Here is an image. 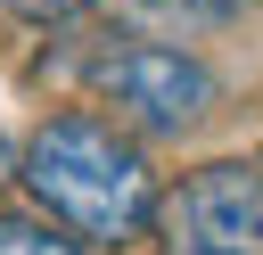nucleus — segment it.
I'll list each match as a JSON object with an SVG mask.
<instances>
[{"instance_id": "f257e3e1", "label": "nucleus", "mask_w": 263, "mask_h": 255, "mask_svg": "<svg viewBox=\"0 0 263 255\" xmlns=\"http://www.w3.org/2000/svg\"><path fill=\"white\" fill-rule=\"evenodd\" d=\"M16 181L33 189L41 222H66L82 247H123L156 222V173L140 156L132 132H115L107 115H49L25 156H16Z\"/></svg>"}, {"instance_id": "f03ea898", "label": "nucleus", "mask_w": 263, "mask_h": 255, "mask_svg": "<svg viewBox=\"0 0 263 255\" xmlns=\"http://www.w3.org/2000/svg\"><path fill=\"white\" fill-rule=\"evenodd\" d=\"M82 82H90L115 115H132L140 132H189V123L214 107L205 58H189V49H173V41H140V33L99 41V49L82 58Z\"/></svg>"}, {"instance_id": "7ed1b4c3", "label": "nucleus", "mask_w": 263, "mask_h": 255, "mask_svg": "<svg viewBox=\"0 0 263 255\" xmlns=\"http://www.w3.org/2000/svg\"><path fill=\"white\" fill-rule=\"evenodd\" d=\"M164 255H263V173L247 165H197L173 197H156Z\"/></svg>"}, {"instance_id": "20e7f679", "label": "nucleus", "mask_w": 263, "mask_h": 255, "mask_svg": "<svg viewBox=\"0 0 263 255\" xmlns=\"http://www.w3.org/2000/svg\"><path fill=\"white\" fill-rule=\"evenodd\" d=\"M0 255H90L82 239H66L41 214H0Z\"/></svg>"}, {"instance_id": "39448f33", "label": "nucleus", "mask_w": 263, "mask_h": 255, "mask_svg": "<svg viewBox=\"0 0 263 255\" xmlns=\"http://www.w3.org/2000/svg\"><path fill=\"white\" fill-rule=\"evenodd\" d=\"M8 173H16V148H8V132H0V181H8Z\"/></svg>"}]
</instances>
